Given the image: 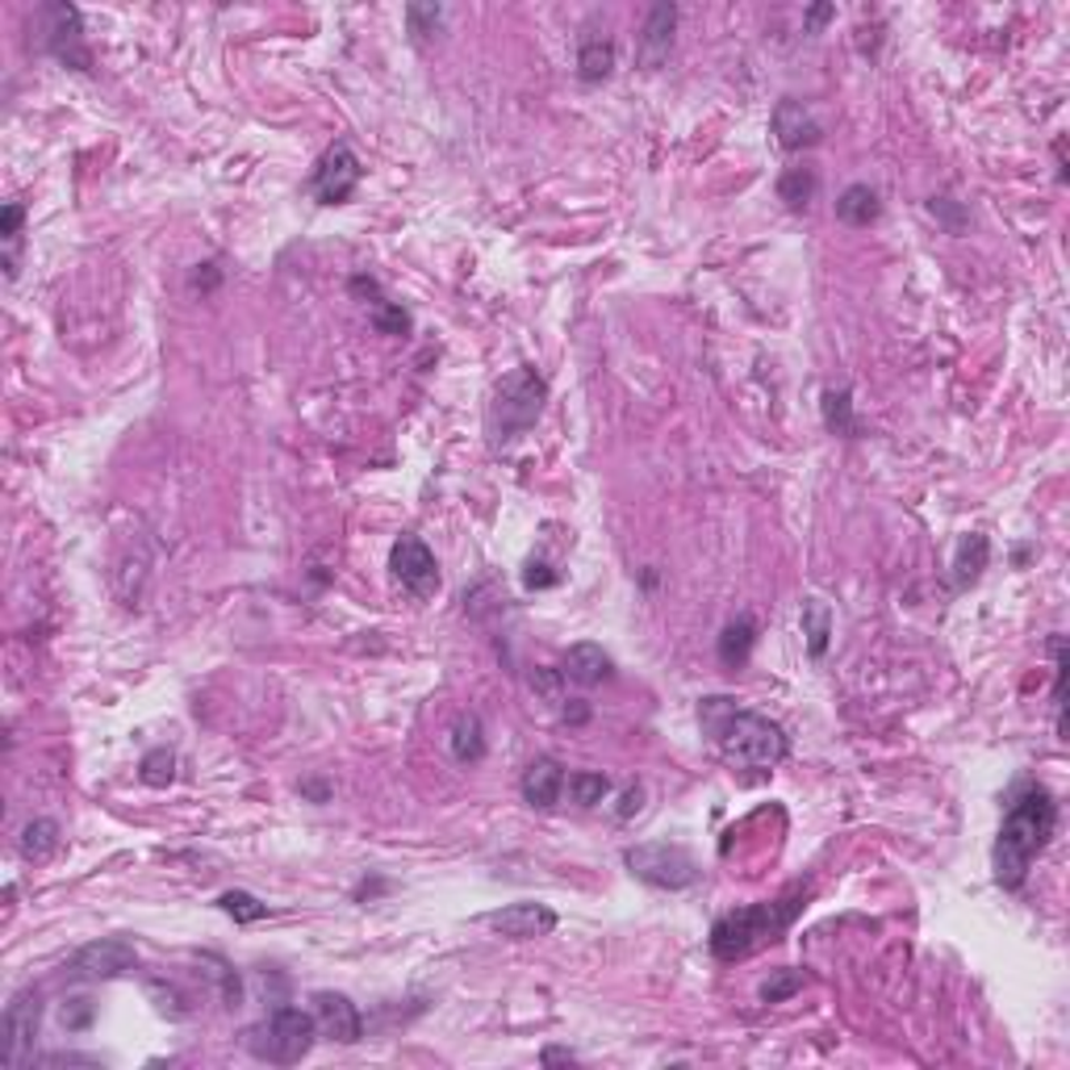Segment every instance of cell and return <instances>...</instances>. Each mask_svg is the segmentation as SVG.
<instances>
[{
	"label": "cell",
	"mask_w": 1070,
	"mask_h": 1070,
	"mask_svg": "<svg viewBox=\"0 0 1070 1070\" xmlns=\"http://www.w3.org/2000/svg\"><path fill=\"white\" fill-rule=\"evenodd\" d=\"M753 640H757L753 615H736V620L724 627V636H720V661H724L727 670H741L744 661H749V653H753Z\"/></svg>",
	"instance_id": "obj_21"
},
{
	"label": "cell",
	"mask_w": 1070,
	"mask_h": 1070,
	"mask_svg": "<svg viewBox=\"0 0 1070 1070\" xmlns=\"http://www.w3.org/2000/svg\"><path fill=\"white\" fill-rule=\"evenodd\" d=\"M92 1020H97V1003L88 1000V995H71V1000H63V1008H59V1024H63L68 1033H88Z\"/></svg>",
	"instance_id": "obj_30"
},
{
	"label": "cell",
	"mask_w": 1070,
	"mask_h": 1070,
	"mask_svg": "<svg viewBox=\"0 0 1070 1070\" xmlns=\"http://www.w3.org/2000/svg\"><path fill=\"white\" fill-rule=\"evenodd\" d=\"M485 924L506 941H535V937H548L556 929V912L548 903H511L502 912L485 915Z\"/></svg>",
	"instance_id": "obj_13"
},
{
	"label": "cell",
	"mask_w": 1070,
	"mask_h": 1070,
	"mask_svg": "<svg viewBox=\"0 0 1070 1070\" xmlns=\"http://www.w3.org/2000/svg\"><path fill=\"white\" fill-rule=\"evenodd\" d=\"M699 724L711 736V744L741 770H774L791 753L782 724H774L770 715L736 707L724 694H711L699 703Z\"/></svg>",
	"instance_id": "obj_2"
},
{
	"label": "cell",
	"mask_w": 1070,
	"mask_h": 1070,
	"mask_svg": "<svg viewBox=\"0 0 1070 1070\" xmlns=\"http://www.w3.org/2000/svg\"><path fill=\"white\" fill-rule=\"evenodd\" d=\"M824 423H829V432H836V435H858L849 389H829V394H824Z\"/></svg>",
	"instance_id": "obj_28"
},
{
	"label": "cell",
	"mask_w": 1070,
	"mask_h": 1070,
	"mask_svg": "<svg viewBox=\"0 0 1070 1070\" xmlns=\"http://www.w3.org/2000/svg\"><path fill=\"white\" fill-rule=\"evenodd\" d=\"M803 987V974L799 970H777L774 979L761 983V1003H786Z\"/></svg>",
	"instance_id": "obj_32"
},
{
	"label": "cell",
	"mask_w": 1070,
	"mask_h": 1070,
	"mask_svg": "<svg viewBox=\"0 0 1070 1070\" xmlns=\"http://www.w3.org/2000/svg\"><path fill=\"white\" fill-rule=\"evenodd\" d=\"M1053 829H1058V803L1046 786L1029 782L1024 791H1017V799L1008 803L1000 824V836H995V853H991V865H995V882L1003 891H1020L1033 862L1046 853L1050 845Z\"/></svg>",
	"instance_id": "obj_1"
},
{
	"label": "cell",
	"mask_w": 1070,
	"mask_h": 1070,
	"mask_svg": "<svg viewBox=\"0 0 1070 1070\" xmlns=\"http://www.w3.org/2000/svg\"><path fill=\"white\" fill-rule=\"evenodd\" d=\"M879 214H882L879 192L870 189V185H849V189L836 197V218L849 226H870Z\"/></svg>",
	"instance_id": "obj_22"
},
{
	"label": "cell",
	"mask_w": 1070,
	"mask_h": 1070,
	"mask_svg": "<svg viewBox=\"0 0 1070 1070\" xmlns=\"http://www.w3.org/2000/svg\"><path fill=\"white\" fill-rule=\"evenodd\" d=\"M544 1067H556V1062H577V1053L569 1050H544V1058H539Z\"/></svg>",
	"instance_id": "obj_37"
},
{
	"label": "cell",
	"mask_w": 1070,
	"mask_h": 1070,
	"mask_svg": "<svg viewBox=\"0 0 1070 1070\" xmlns=\"http://www.w3.org/2000/svg\"><path fill=\"white\" fill-rule=\"evenodd\" d=\"M523 586H527V590H548V586H556V573H548V565L532 561V565H527V573H523Z\"/></svg>",
	"instance_id": "obj_35"
},
{
	"label": "cell",
	"mask_w": 1070,
	"mask_h": 1070,
	"mask_svg": "<svg viewBox=\"0 0 1070 1070\" xmlns=\"http://www.w3.org/2000/svg\"><path fill=\"white\" fill-rule=\"evenodd\" d=\"M318 1020H314V1012H306V1008H294V1003H280L277 1012L268 1020H259V1024H251L247 1029V1037H242V1046H247V1053L251 1058H259V1062H268V1067H297L306 1053L314 1050V1041H318Z\"/></svg>",
	"instance_id": "obj_4"
},
{
	"label": "cell",
	"mask_w": 1070,
	"mask_h": 1070,
	"mask_svg": "<svg viewBox=\"0 0 1070 1070\" xmlns=\"http://www.w3.org/2000/svg\"><path fill=\"white\" fill-rule=\"evenodd\" d=\"M632 812H640V791L632 786V791L623 794V808H620V820H627Z\"/></svg>",
	"instance_id": "obj_38"
},
{
	"label": "cell",
	"mask_w": 1070,
	"mask_h": 1070,
	"mask_svg": "<svg viewBox=\"0 0 1070 1070\" xmlns=\"http://www.w3.org/2000/svg\"><path fill=\"white\" fill-rule=\"evenodd\" d=\"M803 636H808V653L824 656L829 653V636H832V611L824 598H808L803 603Z\"/></svg>",
	"instance_id": "obj_25"
},
{
	"label": "cell",
	"mask_w": 1070,
	"mask_h": 1070,
	"mask_svg": "<svg viewBox=\"0 0 1070 1070\" xmlns=\"http://www.w3.org/2000/svg\"><path fill=\"white\" fill-rule=\"evenodd\" d=\"M42 18H47V51L76 71L92 68V55H88L85 38H80V9H71V4H47Z\"/></svg>",
	"instance_id": "obj_10"
},
{
	"label": "cell",
	"mask_w": 1070,
	"mask_h": 1070,
	"mask_svg": "<svg viewBox=\"0 0 1070 1070\" xmlns=\"http://www.w3.org/2000/svg\"><path fill=\"white\" fill-rule=\"evenodd\" d=\"M774 135L777 142H782V151H803V147H815V142L824 139V126L815 121V113L808 105L786 97V101H777L774 109Z\"/></svg>",
	"instance_id": "obj_15"
},
{
	"label": "cell",
	"mask_w": 1070,
	"mask_h": 1070,
	"mask_svg": "<svg viewBox=\"0 0 1070 1070\" xmlns=\"http://www.w3.org/2000/svg\"><path fill=\"white\" fill-rule=\"evenodd\" d=\"M448 744H452V757L460 761V765H477V761L485 757V727H482V720H477L473 711H468V715H460V720L452 724Z\"/></svg>",
	"instance_id": "obj_23"
},
{
	"label": "cell",
	"mask_w": 1070,
	"mask_h": 1070,
	"mask_svg": "<svg viewBox=\"0 0 1070 1070\" xmlns=\"http://www.w3.org/2000/svg\"><path fill=\"white\" fill-rule=\"evenodd\" d=\"M518 791H523V799H527L532 808L553 812L556 803H561V794H565V770H561V761L535 757L532 765H527L523 782H518Z\"/></svg>",
	"instance_id": "obj_16"
},
{
	"label": "cell",
	"mask_w": 1070,
	"mask_h": 1070,
	"mask_svg": "<svg viewBox=\"0 0 1070 1070\" xmlns=\"http://www.w3.org/2000/svg\"><path fill=\"white\" fill-rule=\"evenodd\" d=\"M561 677L565 682H573V686H582V691H590V686H603L606 677H611V656L603 653V644H573L569 653H565V665H561Z\"/></svg>",
	"instance_id": "obj_17"
},
{
	"label": "cell",
	"mask_w": 1070,
	"mask_h": 1070,
	"mask_svg": "<svg viewBox=\"0 0 1070 1070\" xmlns=\"http://www.w3.org/2000/svg\"><path fill=\"white\" fill-rule=\"evenodd\" d=\"M351 294L373 297V301H364V306H368V314H373V327H377V330H385V335H406V330H410V314L402 310L397 301H389V297L380 294L377 280L356 277V280H351Z\"/></svg>",
	"instance_id": "obj_18"
},
{
	"label": "cell",
	"mask_w": 1070,
	"mask_h": 1070,
	"mask_svg": "<svg viewBox=\"0 0 1070 1070\" xmlns=\"http://www.w3.org/2000/svg\"><path fill=\"white\" fill-rule=\"evenodd\" d=\"M139 777L147 782V786L164 791V786H168V782L176 777V753H172V749H151V753L142 757V765H139Z\"/></svg>",
	"instance_id": "obj_29"
},
{
	"label": "cell",
	"mask_w": 1070,
	"mask_h": 1070,
	"mask_svg": "<svg viewBox=\"0 0 1070 1070\" xmlns=\"http://www.w3.org/2000/svg\"><path fill=\"white\" fill-rule=\"evenodd\" d=\"M310 1012L318 1020V1033L327 1041H339V1046H356L364 1037V1017L360 1008L347 1000L344 991H314L310 995Z\"/></svg>",
	"instance_id": "obj_11"
},
{
	"label": "cell",
	"mask_w": 1070,
	"mask_h": 1070,
	"mask_svg": "<svg viewBox=\"0 0 1070 1070\" xmlns=\"http://www.w3.org/2000/svg\"><path fill=\"white\" fill-rule=\"evenodd\" d=\"M565 791H569V799L577 808H598L606 794H611V777L577 770V774H565Z\"/></svg>",
	"instance_id": "obj_27"
},
{
	"label": "cell",
	"mask_w": 1070,
	"mask_h": 1070,
	"mask_svg": "<svg viewBox=\"0 0 1070 1070\" xmlns=\"http://www.w3.org/2000/svg\"><path fill=\"white\" fill-rule=\"evenodd\" d=\"M406 18H410V34L427 38V34H435V26H439V18H444V9H439V4H410Z\"/></svg>",
	"instance_id": "obj_34"
},
{
	"label": "cell",
	"mask_w": 1070,
	"mask_h": 1070,
	"mask_svg": "<svg viewBox=\"0 0 1070 1070\" xmlns=\"http://www.w3.org/2000/svg\"><path fill=\"white\" fill-rule=\"evenodd\" d=\"M51 853H59V824L55 820H30L26 829H21V858L26 862H47Z\"/></svg>",
	"instance_id": "obj_24"
},
{
	"label": "cell",
	"mask_w": 1070,
	"mask_h": 1070,
	"mask_svg": "<svg viewBox=\"0 0 1070 1070\" xmlns=\"http://www.w3.org/2000/svg\"><path fill=\"white\" fill-rule=\"evenodd\" d=\"M987 556H991V539L979 532H970L958 539V553H953V590H967L974 586L979 577H983L987 569Z\"/></svg>",
	"instance_id": "obj_19"
},
{
	"label": "cell",
	"mask_w": 1070,
	"mask_h": 1070,
	"mask_svg": "<svg viewBox=\"0 0 1070 1070\" xmlns=\"http://www.w3.org/2000/svg\"><path fill=\"white\" fill-rule=\"evenodd\" d=\"M306 794H314V799H327V786L323 782H310V786H301Z\"/></svg>",
	"instance_id": "obj_39"
},
{
	"label": "cell",
	"mask_w": 1070,
	"mask_h": 1070,
	"mask_svg": "<svg viewBox=\"0 0 1070 1070\" xmlns=\"http://www.w3.org/2000/svg\"><path fill=\"white\" fill-rule=\"evenodd\" d=\"M548 402V385L535 368H515L498 380L494 402H489V435L494 444H511L515 435L532 427Z\"/></svg>",
	"instance_id": "obj_5"
},
{
	"label": "cell",
	"mask_w": 1070,
	"mask_h": 1070,
	"mask_svg": "<svg viewBox=\"0 0 1070 1070\" xmlns=\"http://www.w3.org/2000/svg\"><path fill=\"white\" fill-rule=\"evenodd\" d=\"M360 159H356V151L347 147V142H330L327 151H323V159L314 164V176H310V192L314 201H323V206H344L347 197L356 192V185H360Z\"/></svg>",
	"instance_id": "obj_8"
},
{
	"label": "cell",
	"mask_w": 1070,
	"mask_h": 1070,
	"mask_svg": "<svg viewBox=\"0 0 1070 1070\" xmlns=\"http://www.w3.org/2000/svg\"><path fill=\"white\" fill-rule=\"evenodd\" d=\"M815 185H820V180H815L812 168H786L782 180H777V197L791 209H808L815 197Z\"/></svg>",
	"instance_id": "obj_26"
},
{
	"label": "cell",
	"mask_w": 1070,
	"mask_h": 1070,
	"mask_svg": "<svg viewBox=\"0 0 1070 1070\" xmlns=\"http://www.w3.org/2000/svg\"><path fill=\"white\" fill-rule=\"evenodd\" d=\"M803 912V895L794 891L786 899H765V903H749V908H736V912H724L715 924H711L707 945L720 962H744L749 953L774 945L782 932L794 924V915Z\"/></svg>",
	"instance_id": "obj_3"
},
{
	"label": "cell",
	"mask_w": 1070,
	"mask_h": 1070,
	"mask_svg": "<svg viewBox=\"0 0 1070 1070\" xmlns=\"http://www.w3.org/2000/svg\"><path fill=\"white\" fill-rule=\"evenodd\" d=\"M615 71V42L603 34H586L582 38V51H577V76L586 85H598Z\"/></svg>",
	"instance_id": "obj_20"
},
{
	"label": "cell",
	"mask_w": 1070,
	"mask_h": 1070,
	"mask_svg": "<svg viewBox=\"0 0 1070 1070\" xmlns=\"http://www.w3.org/2000/svg\"><path fill=\"white\" fill-rule=\"evenodd\" d=\"M218 908H222L226 915H235L239 924H251V920H264V915H268V903H259V899L247 895V891H226V895L218 899Z\"/></svg>",
	"instance_id": "obj_31"
},
{
	"label": "cell",
	"mask_w": 1070,
	"mask_h": 1070,
	"mask_svg": "<svg viewBox=\"0 0 1070 1070\" xmlns=\"http://www.w3.org/2000/svg\"><path fill=\"white\" fill-rule=\"evenodd\" d=\"M389 569L402 586L410 590L415 598H432L439 590V565H435V553L418 539V535H402L394 548H389Z\"/></svg>",
	"instance_id": "obj_9"
},
{
	"label": "cell",
	"mask_w": 1070,
	"mask_h": 1070,
	"mask_svg": "<svg viewBox=\"0 0 1070 1070\" xmlns=\"http://www.w3.org/2000/svg\"><path fill=\"white\" fill-rule=\"evenodd\" d=\"M42 1029V995L38 991H18L4 1017H0V1062L4 1067H26L30 1050Z\"/></svg>",
	"instance_id": "obj_7"
},
{
	"label": "cell",
	"mask_w": 1070,
	"mask_h": 1070,
	"mask_svg": "<svg viewBox=\"0 0 1070 1070\" xmlns=\"http://www.w3.org/2000/svg\"><path fill=\"white\" fill-rule=\"evenodd\" d=\"M623 865H627L640 882L656 886V891H686V886L699 882V862H694L682 845H670V841L632 845L623 853Z\"/></svg>",
	"instance_id": "obj_6"
},
{
	"label": "cell",
	"mask_w": 1070,
	"mask_h": 1070,
	"mask_svg": "<svg viewBox=\"0 0 1070 1070\" xmlns=\"http://www.w3.org/2000/svg\"><path fill=\"white\" fill-rule=\"evenodd\" d=\"M135 967V945L121 941V937H101L85 950L71 958V974L85 979V983H97V979H118L126 970Z\"/></svg>",
	"instance_id": "obj_12"
},
{
	"label": "cell",
	"mask_w": 1070,
	"mask_h": 1070,
	"mask_svg": "<svg viewBox=\"0 0 1070 1070\" xmlns=\"http://www.w3.org/2000/svg\"><path fill=\"white\" fill-rule=\"evenodd\" d=\"M674 26H677V9L674 4H653L648 18H644V30L636 38V59L644 71H661L665 59H670V47H674Z\"/></svg>",
	"instance_id": "obj_14"
},
{
	"label": "cell",
	"mask_w": 1070,
	"mask_h": 1070,
	"mask_svg": "<svg viewBox=\"0 0 1070 1070\" xmlns=\"http://www.w3.org/2000/svg\"><path fill=\"white\" fill-rule=\"evenodd\" d=\"M21 222H26V209H21L18 201H9V206H4V230H0V235H4V242H9V264H4V268H9V277H18Z\"/></svg>",
	"instance_id": "obj_33"
},
{
	"label": "cell",
	"mask_w": 1070,
	"mask_h": 1070,
	"mask_svg": "<svg viewBox=\"0 0 1070 1070\" xmlns=\"http://www.w3.org/2000/svg\"><path fill=\"white\" fill-rule=\"evenodd\" d=\"M829 18H836V9H832V4H815V9H808V34H815V30H820V26H824Z\"/></svg>",
	"instance_id": "obj_36"
}]
</instances>
